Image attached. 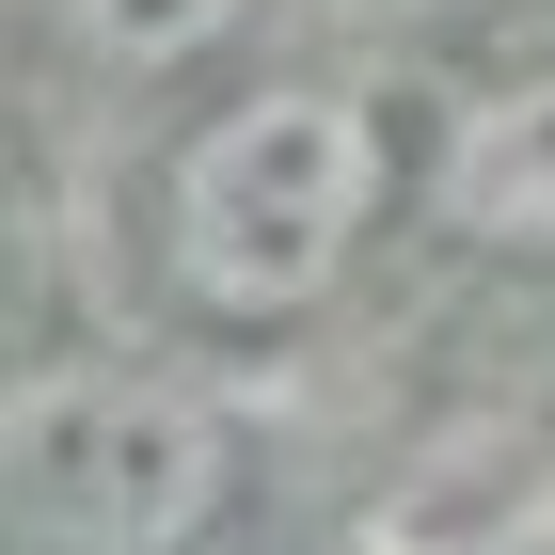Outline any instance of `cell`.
Returning a JSON list of instances; mask_svg holds the SVG:
<instances>
[{
	"label": "cell",
	"instance_id": "6da1fadb",
	"mask_svg": "<svg viewBox=\"0 0 555 555\" xmlns=\"http://www.w3.org/2000/svg\"><path fill=\"white\" fill-rule=\"evenodd\" d=\"M382 207H397L382 112L334 95V80H255V95H222L207 128H175L143 222H159V286L207 334H286V318H318L365 270Z\"/></svg>",
	"mask_w": 555,
	"mask_h": 555
},
{
	"label": "cell",
	"instance_id": "7a4b0ae2",
	"mask_svg": "<svg viewBox=\"0 0 555 555\" xmlns=\"http://www.w3.org/2000/svg\"><path fill=\"white\" fill-rule=\"evenodd\" d=\"M238 508V428L175 365H33L0 382V540L16 555H191Z\"/></svg>",
	"mask_w": 555,
	"mask_h": 555
},
{
	"label": "cell",
	"instance_id": "3957f363",
	"mask_svg": "<svg viewBox=\"0 0 555 555\" xmlns=\"http://www.w3.org/2000/svg\"><path fill=\"white\" fill-rule=\"evenodd\" d=\"M428 222H444L461 255L555 270V64L461 95V128L428 143Z\"/></svg>",
	"mask_w": 555,
	"mask_h": 555
},
{
	"label": "cell",
	"instance_id": "277c9868",
	"mask_svg": "<svg viewBox=\"0 0 555 555\" xmlns=\"http://www.w3.org/2000/svg\"><path fill=\"white\" fill-rule=\"evenodd\" d=\"M238 16H255V0H64V33H80L95 64H128V80H159V64H207Z\"/></svg>",
	"mask_w": 555,
	"mask_h": 555
}]
</instances>
